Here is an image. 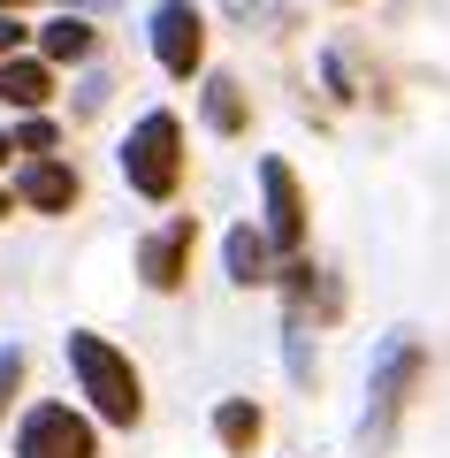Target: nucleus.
Returning a JSON list of instances; mask_svg holds the SVG:
<instances>
[{
	"mask_svg": "<svg viewBox=\"0 0 450 458\" xmlns=\"http://www.w3.org/2000/svg\"><path fill=\"white\" fill-rule=\"evenodd\" d=\"M62 352H69V375H77V397L107 428H138L145 420V382H138V367H130L123 344H107L99 328H69Z\"/></svg>",
	"mask_w": 450,
	"mask_h": 458,
	"instance_id": "f257e3e1",
	"label": "nucleus"
},
{
	"mask_svg": "<svg viewBox=\"0 0 450 458\" xmlns=\"http://www.w3.org/2000/svg\"><path fill=\"white\" fill-rule=\"evenodd\" d=\"M420 375H428V344L412 336V328H389L382 352H374V375H367V443H389L404 420V405H412Z\"/></svg>",
	"mask_w": 450,
	"mask_h": 458,
	"instance_id": "f03ea898",
	"label": "nucleus"
},
{
	"mask_svg": "<svg viewBox=\"0 0 450 458\" xmlns=\"http://www.w3.org/2000/svg\"><path fill=\"white\" fill-rule=\"evenodd\" d=\"M123 183L138 199H176V183H183V123L168 107H153V114H138L130 123V138H123Z\"/></svg>",
	"mask_w": 450,
	"mask_h": 458,
	"instance_id": "7ed1b4c3",
	"label": "nucleus"
},
{
	"mask_svg": "<svg viewBox=\"0 0 450 458\" xmlns=\"http://www.w3.org/2000/svg\"><path fill=\"white\" fill-rule=\"evenodd\" d=\"M16 458H99V436L77 405L47 397V405H31L16 420Z\"/></svg>",
	"mask_w": 450,
	"mask_h": 458,
	"instance_id": "20e7f679",
	"label": "nucleus"
},
{
	"mask_svg": "<svg viewBox=\"0 0 450 458\" xmlns=\"http://www.w3.org/2000/svg\"><path fill=\"white\" fill-rule=\"evenodd\" d=\"M145 31H153V62L168 77H199L207 69V16H199V0H153Z\"/></svg>",
	"mask_w": 450,
	"mask_h": 458,
	"instance_id": "39448f33",
	"label": "nucleus"
},
{
	"mask_svg": "<svg viewBox=\"0 0 450 458\" xmlns=\"http://www.w3.org/2000/svg\"><path fill=\"white\" fill-rule=\"evenodd\" d=\"M259 207H267V237H275V252H306V191H298V176H290V161L283 153H259Z\"/></svg>",
	"mask_w": 450,
	"mask_h": 458,
	"instance_id": "423d86ee",
	"label": "nucleus"
},
{
	"mask_svg": "<svg viewBox=\"0 0 450 458\" xmlns=\"http://www.w3.org/2000/svg\"><path fill=\"white\" fill-rule=\"evenodd\" d=\"M191 252H199V222L191 214H176L168 229H153L138 245V276L145 291H183V276H191Z\"/></svg>",
	"mask_w": 450,
	"mask_h": 458,
	"instance_id": "0eeeda50",
	"label": "nucleus"
},
{
	"mask_svg": "<svg viewBox=\"0 0 450 458\" xmlns=\"http://www.w3.org/2000/svg\"><path fill=\"white\" fill-rule=\"evenodd\" d=\"M77 191H84L77 168L54 161V153H47V161H23V168H16V199H23L31 214H69V207H77Z\"/></svg>",
	"mask_w": 450,
	"mask_h": 458,
	"instance_id": "6e6552de",
	"label": "nucleus"
},
{
	"mask_svg": "<svg viewBox=\"0 0 450 458\" xmlns=\"http://www.w3.org/2000/svg\"><path fill=\"white\" fill-rule=\"evenodd\" d=\"M47 92H54V62H47V54H8V62H0V107L38 114Z\"/></svg>",
	"mask_w": 450,
	"mask_h": 458,
	"instance_id": "1a4fd4ad",
	"label": "nucleus"
},
{
	"mask_svg": "<svg viewBox=\"0 0 450 458\" xmlns=\"http://www.w3.org/2000/svg\"><path fill=\"white\" fill-rule=\"evenodd\" d=\"M267 252H275V237H267V229L237 222V229H229V237H222L229 283H244V291H252V283H275V260H267Z\"/></svg>",
	"mask_w": 450,
	"mask_h": 458,
	"instance_id": "9d476101",
	"label": "nucleus"
},
{
	"mask_svg": "<svg viewBox=\"0 0 450 458\" xmlns=\"http://www.w3.org/2000/svg\"><path fill=\"white\" fill-rule=\"evenodd\" d=\"M214 436H222V451L252 458L259 436H267V412H259L252 397H222V405H214Z\"/></svg>",
	"mask_w": 450,
	"mask_h": 458,
	"instance_id": "9b49d317",
	"label": "nucleus"
},
{
	"mask_svg": "<svg viewBox=\"0 0 450 458\" xmlns=\"http://www.w3.org/2000/svg\"><path fill=\"white\" fill-rule=\"evenodd\" d=\"M92 47H99V31L84 16H54L47 31H38V54H47V62H84Z\"/></svg>",
	"mask_w": 450,
	"mask_h": 458,
	"instance_id": "f8f14e48",
	"label": "nucleus"
},
{
	"mask_svg": "<svg viewBox=\"0 0 450 458\" xmlns=\"http://www.w3.org/2000/svg\"><path fill=\"white\" fill-rule=\"evenodd\" d=\"M244 123H252V107H244V84H237V77H207V131L237 138Z\"/></svg>",
	"mask_w": 450,
	"mask_h": 458,
	"instance_id": "ddd939ff",
	"label": "nucleus"
},
{
	"mask_svg": "<svg viewBox=\"0 0 450 458\" xmlns=\"http://www.w3.org/2000/svg\"><path fill=\"white\" fill-rule=\"evenodd\" d=\"M54 146H62V131H54L47 114H31V123H23V131H16V153H31V161H47Z\"/></svg>",
	"mask_w": 450,
	"mask_h": 458,
	"instance_id": "4468645a",
	"label": "nucleus"
},
{
	"mask_svg": "<svg viewBox=\"0 0 450 458\" xmlns=\"http://www.w3.org/2000/svg\"><path fill=\"white\" fill-rule=\"evenodd\" d=\"M16 390H23V344H0V420L16 405Z\"/></svg>",
	"mask_w": 450,
	"mask_h": 458,
	"instance_id": "2eb2a0df",
	"label": "nucleus"
},
{
	"mask_svg": "<svg viewBox=\"0 0 450 458\" xmlns=\"http://www.w3.org/2000/svg\"><path fill=\"white\" fill-rule=\"evenodd\" d=\"M283 8H290V0H229V16H237V23H283Z\"/></svg>",
	"mask_w": 450,
	"mask_h": 458,
	"instance_id": "dca6fc26",
	"label": "nucleus"
},
{
	"mask_svg": "<svg viewBox=\"0 0 450 458\" xmlns=\"http://www.w3.org/2000/svg\"><path fill=\"white\" fill-rule=\"evenodd\" d=\"M16 47H23V16H0V62H8Z\"/></svg>",
	"mask_w": 450,
	"mask_h": 458,
	"instance_id": "f3484780",
	"label": "nucleus"
},
{
	"mask_svg": "<svg viewBox=\"0 0 450 458\" xmlns=\"http://www.w3.org/2000/svg\"><path fill=\"white\" fill-rule=\"evenodd\" d=\"M23 8H31V0H0V16H23Z\"/></svg>",
	"mask_w": 450,
	"mask_h": 458,
	"instance_id": "a211bd4d",
	"label": "nucleus"
},
{
	"mask_svg": "<svg viewBox=\"0 0 450 458\" xmlns=\"http://www.w3.org/2000/svg\"><path fill=\"white\" fill-rule=\"evenodd\" d=\"M8 153H16V138H8V131H0V168H8Z\"/></svg>",
	"mask_w": 450,
	"mask_h": 458,
	"instance_id": "6ab92c4d",
	"label": "nucleus"
},
{
	"mask_svg": "<svg viewBox=\"0 0 450 458\" xmlns=\"http://www.w3.org/2000/svg\"><path fill=\"white\" fill-rule=\"evenodd\" d=\"M8 207H16V191H0V214H8Z\"/></svg>",
	"mask_w": 450,
	"mask_h": 458,
	"instance_id": "aec40b11",
	"label": "nucleus"
}]
</instances>
